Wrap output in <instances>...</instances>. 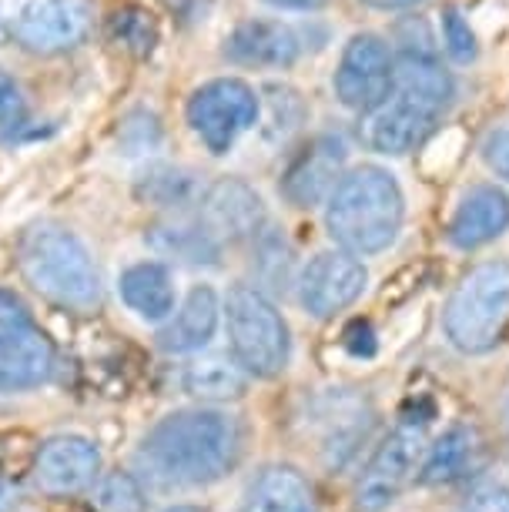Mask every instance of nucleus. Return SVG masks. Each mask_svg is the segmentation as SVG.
Returning a JSON list of instances; mask_svg holds the SVG:
<instances>
[{"label": "nucleus", "instance_id": "1", "mask_svg": "<svg viewBox=\"0 0 509 512\" xmlns=\"http://www.w3.org/2000/svg\"><path fill=\"white\" fill-rule=\"evenodd\" d=\"M242 456V425L222 409H181L165 415L138 449L141 469L165 489L211 486Z\"/></svg>", "mask_w": 509, "mask_h": 512}, {"label": "nucleus", "instance_id": "2", "mask_svg": "<svg viewBox=\"0 0 509 512\" xmlns=\"http://www.w3.org/2000/svg\"><path fill=\"white\" fill-rule=\"evenodd\" d=\"M453 77L432 54H402L389 98L362 114V141L379 154H409L453 101Z\"/></svg>", "mask_w": 509, "mask_h": 512}, {"label": "nucleus", "instance_id": "3", "mask_svg": "<svg viewBox=\"0 0 509 512\" xmlns=\"http://www.w3.org/2000/svg\"><path fill=\"white\" fill-rule=\"evenodd\" d=\"M325 228L335 245L349 255H376L396 241L406 201H402L399 181L386 168L362 164L342 175L339 188L325 201Z\"/></svg>", "mask_w": 509, "mask_h": 512}, {"label": "nucleus", "instance_id": "4", "mask_svg": "<svg viewBox=\"0 0 509 512\" xmlns=\"http://www.w3.org/2000/svg\"><path fill=\"white\" fill-rule=\"evenodd\" d=\"M17 262L27 285L67 312L91 315L101 305V272L84 241L64 225H34L21 238Z\"/></svg>", "mask_w": 509, "mask_h": 512}, {"label": "nucleus", "instance_id": "5", "mask_svg": "<svg viewBox=\"0 0 509 512\" xmlns=\"http://www.w3.org/2000/svg\"><path fill=\"white\" fill-rule=\"evenodd\" d=\"M225 328L232 359L255 379H275L285 372L292 338L282 312L268 302L262 288L235 285L225 298Z\"/></svg>", "mask_w": 509, "mask_h": 512}, {"label": "nucleus", "instance_id": "6", "mask_svg": "<svg viewBox=\"0 0 509 512\" xmlns=\"http://www.w3.org/2000/svg\"><path fill=\"white\" fill-rule=\"evenodd\" d=\"M446 335L459 352L483 355L509 325V262L476 265L446 305Z\"/></svg>", "mask_w": 509, "mask_h": 512}, {"label": "nucleus", "instance_id": "7", "mask_svg": "<svg viewBox=\"0 0 509 512\" xmlns=\"http://www.w3.org/2000/svg\"><path fill=\"white\" fill-rule=\"evenodd\" d=\"M422 446H426V419L406 415L376 449L369 466L362 469L359 486H355V509L386 512L399 499V492L409 486V479L419 472Z\"/></svg>", "mask_w": 509, "mask_h": 512}, {"label": "nucleus", "instance_id": "8", "mask_svg": "<svg viewBox=\"0 0 509 512\" xmlns=\"http://www.w3.org/2000/svg\"><path fill=\"white\" fill-rule=\"evenodd\" d=\"M258 121V94L238 77H218L191 94L188 124L211 154H225Z\"/></svg>", "mask_w": 509, "mask_h": 512}, {"label": "nucleus", "instance_id": "9", "mask_svg": "<svg viewBox=\"0 0 509 512\" xmlns=\"http://www.w3.org/2000/svg\"><path fill=\"white\" fill-rule=\"evenodd\" d=\"M94 27L91 0H21L7 21V31L31 54H64L84 44Z\"/></svg>", "mask_w": 509, "mask_h": 512}, {"label": "nucleus", "instance_id": "10", "mask_svg": "<svg viewBox=\"0 0 509 512\" xmlns=\"http://www.w3.org/2000/svg\"><path fill=\"white\" fill-rule=\"evenodd\" d=\"M392 61L389 44L379 34H355L342 51L339 71H335V98L349 111L369 114L389 98L392 88Z\"/></svg>", "mask_w": 509, "mask_h": 512}, {"label": "nucleus", "instance_id": "11", "mask_svg": "<svg viewBox=\"0 0 509 512\" xmlns=\"http://www.w3.org/2000/svg\"><path fill=\"white\" fill-rule=\"evenodd\" d=\"M369 272L349 251H322L299 278V302L312 318H332L366 292Z\"/></svg>", "mask_w": 509, "mask_h": 512}, {"label": "nucleus", "instance_id": "12", "mask_svg": "<svg viewBox=\"0 0 509 512\" xmlns=\"http://www.w3.org/2000/svg\"><path fill=\"white\" fill-rule=\"evenodd\" d=\"M101 476V449L84 436H54L34 456V486L51 499H71Z\"/></svg>", "mask_w": 509, "mask_h": 512}, {"label": "nucleus", "instance_id": "13", "mask_svg": "<svg viewBox=\"0 0 509 512\" xmlns=\"http://www.w3.org/2000/svg\"><path fill=\"white\" fill-rule=\"evenodd\" d=\"M201 221L218 241H245L265 231V205L255 188L238 178L215 181L201 195Z\"/></svg>", "mask_w": 509, "mask_h": 512}, {"label": "nucleus", "instance_id": "14", "mask_svg": "<svg viewBox=\"0 0 509 512\" xmlns=\"http://www.w3.org/2000/svg\"><path fill=\"white\" fill-rule=\"evenodd\" d=\"M342 168H345V141L335 138V134H322V138H315L299 158L288 164L282 178L285 198L299 208L322 205L339 188Z\"/></svg>", "mask_w": 509, "mask_h": 512}, {"label": "nucleus", "instance_id": "15", "mask_svg": "<svg viewBox=\"0 0 509 512\" xmlns=\"http://www.w3.org/2000/svg\"><path fill=\"white\" fill-rule=\"evenodd\" d=\"M299 54V34L282 21H245L225 41V57L242 67H288Z\"/></svg>", "mask_w": 509, "mask_h": 512}, {"label": "nucleus", "instance_id": "16", "mask_svg": "<svg viewBox=\"0 0 509 512\" xmlns=\"http://www.w3.org/2000/svg\"><path fill=\"white\" fill-rule=\"evenodd\" d=\"M509 228V195L499 185H476L459 201L449 221V241L463 251H473L499 238Z\"/></svg>", "mask_w": 509, "mask_h": 512}, {"label": "nucleus", "instance_id": "17", "mask_svg": "<svg viewBox=\"0 0 509 512\" xmlns=\"http://www.w3.org/2000/svg\"><path fill=\"white\" fill-rule=\"evenodd\" d=\"M54 372V342L41 325L21 338L0 342V392L37 389Z\"/></svg>", "mask_w": 509, "mask_h": 512}, {"label": "nucleus", "instance_id": "18", "mask_svg": "<svg viewBox=\"0 0 509 512\" xmlns=\"http://www.w3.org/2000/svg\"><path fill=\"white\" fill-rule=\"evenodd\" d=\"M218 315H222V302H218L215 288L195 285L185 302H181L178 315L158 332V345L175 355L205 349L218 328Z\"/></svg>", "mask_w": 509, "mask_h": 512}, {"label": "nucleus", "instance_id": "19", "mask_svg": "<svg viewBox=\"0 0 509 512\" xmlns=\"http://www.w3.org/2000/svg\"><path fill=\"white\" fill-rule=\"evenodd\" d=\"M479 452H483V439H479L476 425H449L443 436L429 446L426 459H422L419 482L422 486H449V482L463 479L476 466Z\"/></svg>", "mask_w": 509, "mask_h": 512}, {"label": "nucleus", "instance_id": "20", "mask_svg": "<svg viewBox=\"0 0 509 512\" xmlns=\"http://www.w3.org/2000/svg\"><path fill=\"white\" fill-rule=\"evenodd\" d=\"M238 512H319L309 479L292 466H268L262 469L245 492Z\"/></svg>", "mask_w": 509, "mask_h": 512}, {"label": "nucleus", "instance_id": "21", "mask_svg": "<svg viewBox=\"0 0 509 512\" xmlns=\"http://www.w3.org/2000/svg\"><path fill=\"white\" fill-rule=\"evenodd\" d=\"M118 292L131 312H138L144 322H165L175 312V285L171 272L161 262H138L121 275Z\"/></svg>", "mask_w": 509, "mask_h": 512}, {"label": "nucleus", "instance_id": "22", "mask_svg": "<svg viewBox=\"0 0 509 512\" xmlns=\"http://www.w3.org/2000/svg\"><path fill=\"white\" fill-rule=\"evenodd\" d=\"M181 385L191 399L201 402H228V399H242L248 389V372L235 359L225 355H205L185 365L181 372Z\"/></svg>", "mask_w": 509, "mask_h": 512}, {"label": "nucleus", "instance_id": "23", "mask_svg": "<svg viewBox=\"0 0 509 512\" xmlns=\"http://www.w3.org/2000/svg\"><path fill=\"white\" fill-rule=\"evenodd\" d=\"M148 241L158 255L175 258L181 265H215L222 241L205 228V221H168L148 231Z\"/></svg>", "mask_w": 509, "mask_h": 512}, {"label": "nucleus", "instance_id": "24", "mask_svg": "<svg viewBox=\"0 0 509 512\" xmlns=\"http://www.w3.org/2000/svg\"><path fill=\"white\" fill-rule=\"evenodd\" d=\"M138 195L144 201H151V205H158V208L185 211L188 205H195V201L201 198V188H198V181L191 171L161 164V168H151L148 175L141 178Z\"/></svg>", "mask_w": 509, "mask_h": 512}, {"label": "nucleus", "instance_id": "25", "mask_svg": "<svg viewBox=\"0 0 509 512\" xmlns=\"http://www.w3.org/2000/svg\"><path fill=\"white\" fill-rule=\"evenodd\" d=\"M91 512H144V489L131 472H108L98 479Z\"/></svg>", "mask_w": 509, "mask_h": 512}, {"label": "nucleus", "instance_id": "26", "mask_svg": "<svg viewBox=\"0 0 509 512\" xmlns=\"http://www.w3.org/2000/svg\"><path fill=\"white\" fill-rule=\"evenodd\" d=\"M255 265H258V275L265 278L272 288H285L288 285V272H292V248L285 245V238L278 235H262L255 238Z\"/></svg>", "mask_w": 509, "mask_h": 512}, {"label": "nucleus", "instance_id": "27", "mask_svg": "<svg viewBox=\"0 0 509 512\" xmlns=\"http://www.w3.org/2000/svg\"><path fill=\"white\" fill-rule=\"evenodd\" d=\"M111 31L124 47H128V51L141 54V57L151 54V47H155V41H158V27H155V21H151V14L134 11V7L114 14Z\"/></svg>", "mask_w": 509, "mask_h": 512}, {"label": "nucleus", "instance_id": "28", "mask_svg": "<svg viewBox=\"0 0 509 512\" xmlns=\"http://www.w3.org/2000/svg\"><path fill=\"white\" fill-rule=\"evenodd\" d=\"M37 322L31 315V305L11 288H0V342L4 338H21L27 332H34Z\"/></svg>", "mask_w": 509, "mask_h": 512}, {"label": "nucleus", "instance_id": "29", "mask_svg": "<svg viewBox=\"0 0 509 512\" xmlns=\"http://www.w3.org/2000/svg\"><path fill=\"white\" fill-rule=\"evenodd\" d=\"M443 37H446V51L456 64H469L476 57V34L456 7H449L443 14Z\"/></svg>", "mask_w": 509, "mask_h": 512}, {"label": "nucleus", "instance_id": "30", "mask_svg": "<svg viewBox=\"0 0 509 512\" xmlns=\"http://www.w3.org/2000/svg\"><path fill=\"white\" fill-rule=\"evenodd\" d=\"M483 158H486V164L496 171L499 178L509 181V124H503V128H493V131L486 134Z\"/></svg>", "mask_w": 509, "mask_h": 512}, {"label": "nucleus", "instance_id": "31", "mask_svg": "<svg viewBox=\"0 0 509 512\" xmlns=\"http://www.w3.org/2000/svg\"><path fill=\"white\" fill-rule=\"evenodd\" d=\"M24 121V98L21 88L0 71V128H17Z\"/></svg>", "mask_w": 509, "mask_h": 512}, {"label": "nucleus", "instance_id": "32", "mask_svg": "<svg viewBox=\"0 0 509 512\" xmlns=\"http://www.w3.org/2000/svg\"><path fill=\"white\" fill-rule=\"evenodd\" d=\"M463 512H509V489L506 486H486L476 489Z\"/></svg>", "mask_w": 509, "mask_h": 512}, {"label": "nucleus", "instance_id": "33", "mask_svg": "<svg viewBox=\"0 0 509 512\" xmlns=\"http://www.w3.org/2000/svg\"><path fill=\"white\" fill-rule=\"evenodd\" d=\"M345 349L352 355H359V359H369V355H376V332H372L369 322H352L345 328Z\"/></svg>", "mask_w": 509, "mask_h": 512}, {"label": "nucleus", "instance_id": "34", "mask_svg": "<svg viewBox=\"0 0 509 512\" xmlns=\"http://www.w3.org/2000/svg\"><path fill=\"white\" fill-rule=\"evenodd\" d=\"M17 502H21V489H17L11 479L0 476V512H14Z\"/></svg>", "mask_w": 509, "mask_h": 512}, {"label": "nucleus", "instance_id": "35", "mask_svg": "<svg viewBox=\"0 0 509 512\" xmlns=\"http://www.w3.org/2000/svg\"><path fill=\"white\" fill-rule=\"evenodd\" d=\"M265 4L282 7V11H315V7H322L325 0H265Z\"/></svg>", "mask_w": 509, "mask_h": 512}, {"label": "nucleus", "instance_id": "36", "mask_svg": "<svg viewBox=\"0 0 509 512\" xmlns=\"http://www.w3.org/2000/svg\"><path fill=\"white\" fill-rule=\"evenodd\" d=\"M366 7H376V11H406V7H416L419 0H362Z\"/></svg>", "mask_w": 509, "mask_h": 512}, {"label": "nucleus", "instance_id": "37", "mask_svg": "<svg viewBox=\"0 0 509 512\" xmlns=\"http://www.w3.org/2000/svg\"><path fill=\"white\" fill-rule=\"evenodd\" d=\"M165 512H201L198 506H171V509H165Z\"/></svg>", "mask_w": 509, "mask_h": 512}, {"label": "nucleus", "instance_id": "38", "mask_svg": "<svg viewBox=\"0 0 509 512\" xmlns=\"http://www.w3.org/2000/svg\"><path fill=\"white\" fill-rule=\"evenodd\" d=\"M506 432H509V405H506Z\"/></svg>", "mask_w": 509, "mask_h": 512}, {"label": "nucleus", "instance_id": "39", "mask_svg": "<svg viewBox=\"0 0 509 512\" xmlns=\"http://www.w3.org/2000/svg\"><path fill=\"white\" fill-rule=\"evenodd\" d=\"M0 459H4V446H0Z\"/></svg>", "mask_w": 509, "mask_h": 512}]
</instances>
